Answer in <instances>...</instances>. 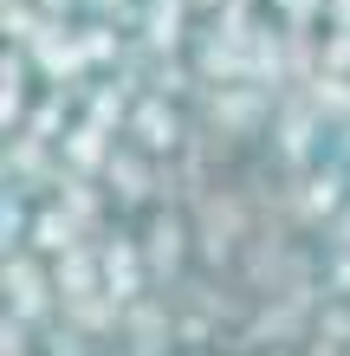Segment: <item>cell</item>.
Instances as JSON below:
<instances>
[{
    "label": "cell",
    "mask_w": 350,
    "mask_h": 356,
    "mask_svg": "<svg viewBox=\"0 0 350 356\" xmlns=\"http://www.w3.org/2000/svg\"><path fill=\"white\" fill-rule=\"evenodd\" d=\"M39 7H46V13H58V7H72V0H39Z\"/></svg>",
    "instance_id": "6"
},
{
    "label": "cell",
    "mask_w": 350,
    "mask_h": 356,
    "mask_svg": "<svg viewBox=\"0 0 350 356\" xmlns=\"http://www.w3.org/2000/svg\"><path fill=\"white\" fill-rule=\"evenodd\" d=\"M104 272H111V291H117V298H130V285H136V259H130V253H123V259L111 253Z\"/></svg>",
    "instance_id": "4"
},
{
    "label": "cell",
    "mask_w": 350,
    "mask_h": 356,
    "mask_svg": "<svg viewBox=\"0 0 350 356\" xmlns=\"http://www.w3.org/2000/svg\"><path fill=\"white\" fill-rule=\"evenodd\" d=\"M7 291H13L19 318H39V311H46V285H39L33 259H13V266H7Z\"/></svg>",
    "instance_id": "1"
},
{
    "label": "cell",
    "mask_w": 350,
    "mask_h": 356,
    "mask_svg": "<svg viewBox=\"0 0 350 356\" xmlns=\"http://www.w3.org/2000/svg\"><path fill=\"white\" fill-rule=\"evenodd\" d=\"M33 240L46 246V253H72V220H58V214H46L33 227Z\"/></svg>",
    "instance_id": "3"
},
{
    "label": "cell",
    "mask_w": 350,
    "mask_h": 356,
    "mask_svg": "<svg viewBox=\"0 0 350 356\" xmlns=\"http://www.w3.org/2000/svg\"><path fill=\"white\" fill-rule=\"evenodd\" d=\"M136 136H143V143H150V149H162V143H175V117H162V111H156V104H150V111H143V117H136Z\"/></svg>",
    "instance_id": "2"
},
{
    "label": "cell",
    "mask_w": 350,
    "mask_h": 356,
    "mask_svg": "<svg viewBox=\"0 0 350 356\" xmlns=\"http://www.w3.org/2000/svg\"><path fill=\"white\" fill-rule=\"evenodd\" d=\"M72 156H78V162H97V156H104V143H97V130H78V136H72Z\"/></svg>",
    "instance_id": "5"
}]
</instances>
